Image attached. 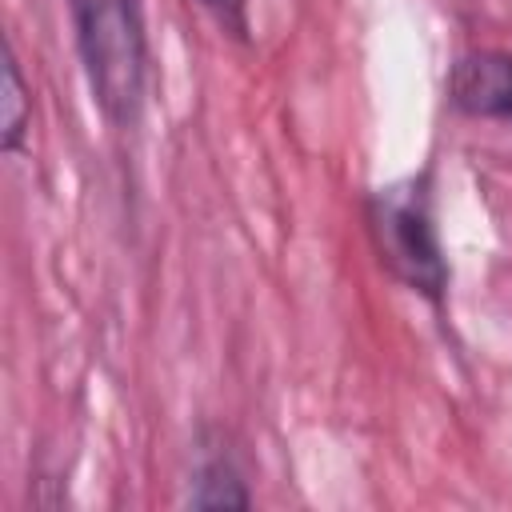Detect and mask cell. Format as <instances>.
Returning <instances> with one entry per match:
<instances>
[{
  "mask_svg": "<svg viewBox=\"0 0 512 512\" xmlns=\"http://www.w3.org/2000/svg\"><path fill=\"white\" fill-rule=\"evenodd\" d=\"M204 4H208V8H216L220 16H232V20H236V16H240V8H244V0H204Z\"/></svg>",
  "mask_w": 512,
  "mask_h": 512,
  "instance_id": "6",
  "label": "cell"
},
{
  "mask_svg": "<svg viewBox=\"0 0 512 512\" xmlns=\"http://www.w3.org/2000/svg\"><path fill=\"white\" fill-rule=\"evenodd\" d=\"M92 92L108 120L132 124L144 96V36L136 0H72Z\"/></svg>",
  "mask_w": 512,
  "mask_h": 512,
  "instance_id": "1",
  "label": "cell"
},
{
  "mask_svg": "<svg viewBox=\"0 0 512 512\" xmlns=\"http://www.w3.org/2000/svg\"><path fill=\"white\" fill-rule=\"evenodd\" d=\"M28 120H32V108H28V92H24V80H20V64L8 52V60H4V108H0V144H4V152L20 148V140L28 132Z\"/></svg>",
  "mask_w": 512,
  "mask_h": 512,
  "instance_id": "4",
  "label": "cell"
},
{
  "mask_svg": "<svg viewBox=\"0 0 512 512\" xmlns=\"http://www.w3.org/2000/svg\"><path fill=\"white\" fill-rule=\"evenodd\" d=\"M196 508H248V492L240 488L236 472L224 460H212L200 468L196 476V492H192Z\"/></svg>",
  "mask_w": 512,
  "mask_h": 512,
  "instance_id": "5",
  "label": "cell"
},
{
  "mask_svg": "<svg viewBox=\"0 0 512 512\" xmlns=\"http://www.w3.org/2000/svg\"><path fill=\"white\" fill-rule=\"evenodd\" d=\"M372 220V236L380 248V260L416 292L424 296H440L448 284V268L440 256V240L432 228V212H428V196L420 180H404V184H388L372 196L368 208Z\"/></svg>",
  "mask_w": 512,
  "mask_h": 512,
  "instance_id": "2",
  "label": "cell"
},
{
  "mask_svg": "<svg viewBox=\"0 0 512 512\" xmlns=\"http://www.w3.org/2000/svg\"><path fill=\"white\" fill-rule=\"evenodd\" d=\"M448 96L460 112L512 120V52H468L448 76Z\"/></svg>",
  "mask_w": 512,
  "mask_h": 512,
  "instance_id": "3",
  "label": "cell"
}]
</instances>
